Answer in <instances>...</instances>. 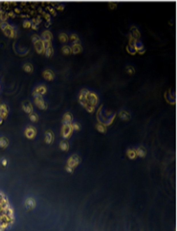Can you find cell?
Instances as JSON below:
<instances>
[{
    "instance_id": "23",
    "label": "cell",
    "mask_w": 177,
    "mask_h": 231,
    "mask_svg": "<svg viewBox=\"0 0 177 231\" xmlns=\"http://www.w3.org/2000/svg\"><path fill=\"white\" fill-rule=\"evenodd\" d=\"M59 41H61V43L66 44V42L69 40V35H68L66 33L61 32V33H59Z\"/></svg>"
},
{
    "instance_id": "32",
    "label": "cell",
    "mask_w": 177,
    "mask_h": 231,
    "mask_svg": "<svg viewBox=\"0 0 177 231\" xmlns=\"http://www.w3.org/2000/svg\"><path fill=\"white\" fill-rule=\"evenodd\" d=\"M128 37H129V40H128V44H127V45H129V46H131V47L134 48V46H135L136 44H137V42H138L139 40L133 37L131 35H128Z\"/></svg>"
},
{
    "instance_id": "28",
    "label": "cell",
    "mask_w": 177,
    "mask_h": 231,
    "mask_svg": "<svg viewBox=\"0 0 177 231\" xmlns=\"http://www.w3.org/2000/svg\"><path fill=\"white\" fill-rule=\"evenodd\" d=\"M69 40L72 41V43H78V42H80V41H81V38L77 34L72 33V34L69 35Z\"/></svg>"
},
{
    "instance_id": "16",
    "label": "cell",
    "mask_w": 177,
    "mask_h": 231,
    "mask_svg": "<svg viewBox=\"0 0 177 231\" xmlns=\"http://www.w3.org/2000/svg\"><path fill=\"white\" fill-rule=\"evenodd\" d=\"M40 37L45 41H52V40L54 38V35L52 34V32H50V30H45V31L42 32Z\"/></svg>"
},
{
    "instance_id": "30",
    "label": "cell",
    "mask_w": 177,
    "mask_h": 231,
    "mask_svg": "<svg viewBox=\"0 0 177 231\" xmlns=\"http://www.w3.org/2000/svg\"><path fill=\"white\" fill-rule=\"evenodd\" d=\"M8 18H9L8 12H5L3 10H0V20H1L2 22H7Z\"/></svg>"
},
{
    "instance_id": "6",
    "label": "cell",
    "mask_w": 177,
    "mask_h": 231,
    "mask_svg": "<svg viewBox=\"0 0 177 231\" xmlns=\"http://www.w3.org/2000/svg\"><path fill=\"white\" fill-rule=\"evenodd\" d=\"M81 161V159L78 155H73L68 158L66 166L72 168V169H76V168L80 165Z\"/></svg>"
},
{
    "instance_id": "34",
    "label": "cell",
    "mask_w": 177,
    "mask_h": 231,
    "mask_svg": "<svg viewBox=\"0 0 177 231\" xmlns=\"http://www.w3.org/2000/svg\"><path fill=\"white\" fill-rule=\"evenodd\" d=\"M22 26H23V28H25V29L31 28V26H32L31 20H30V19H24V21L22 23Z\"/></svg>"
},
{
    "instance_id": "36",
    "label": "cell",
    "mask_w": 177,
    "mask_h": 231,
    "mask_svg": "<svg viewBox=\"0 0 177 231\" xmlns=\"http://www.w3.org/2000/svg\"><path fill=\"white\" fill-rule=\"evenodd\" d=\"M126 49L127 53H128L129 55H131V56H134L135 54H137V53H136V51H135V49L133 47H131V46H129V45H127Z\"/></svg>"
},
{
    "instance_id": "18",
    "label": "cell",
    "mask_w": 177,
    "mask_h": 231,
    "mask_svg": "<svg viewBox=\"0 0 177 231\" xmlns=\"http://www.w3.org/2000/svg\"><path fill=\"white\" fill-rule=\"evenodd\" d=\"M73 123V114L71 112H65L62 116V124H72Z\"/></svg>"
},
{
    "instance_id": "21",
    "label": "cell",
    "mask_w": 177,
    "mask_h": 231,
    "mask_svg": "<svg viewBox=\"0 0 177 231\" xmlns=\"http://www.w3.org/2000/svg\"><path fill=\"white\" fill-rule=\"evenodd\" d=\"M135 152H136V155H137V157H146V151L144 147H138L135 149Z\"/></svg>"
},
{
    "instance_id": "33",
    "label": "cell",
    "mask_w": 177,
    "mask_h": 231,
    "mask_svg": "<svg viewBox=\"0 0 177 231\" xmlns=\"http://www.w3.org/2000/svg\"><path fill=\"white\" fill-rule=\"evenodd\" d=\"M41 17L44 18L47 23H50L51 22V15H50V13H48L47 12H45V11L41 13Z\"/></svg>"
},
{
    "instance_id": "2",
    "label": "cell",
    "mask_w": 177,
    "mask_h": 231,
    "mask_svg": "<svg viewBox=\"0 0 177 231\" xmlns=\"http://www.w3.org/2000/svg\"><path fill=\"white\" fill-rule=\"evenodd\" d=\"M0 29L3 31L4 35L10 38H15L17 35V31L13 26L10 25L8 22H2L0 21Z\"/></svg>"
},
{
    "instance_id": "29",
    "label": "cell",
    "mask_w": 177,
    "mask_h": 231,
    "mask_svg": "<svg viewBox=\"0 0 177 231\" xmlns=\"http://www.w3.org/2000/svg\"><path fill=\"white\" fill-rule=\"evenodd\" d=\"M29 119L31 120V122H33V123H37V122H39V114H37V112L34 111L33 113L29 114Z\"/></svg>"
},
{
    "instance_id": "3",
    "label": "cell",
    "mask_w": 177,
    "mask_h": 231,
    "mask_svg": "<svg viewBox=\"0 0 177 231\" xmlns=\"http://www.w3.org/2000/svg\"><path fill=\"white\" fill-rule=\"evenodd\" d=\"M85 99L87 101V104H88V106H98V104H99V101H100V98H99V95L97 94L96 92L94 91H91V90L87 89L86 92H85Z\"/></svg>"
},
{
    "instance_id": "15",
    "label": "cell",
    "mask_w": 177,
    "mask_h": 231,
    "mask_svg": "<svg viewBox=\"0 0 177 231\" xmlns=\"http://www.w3.org/2000/svg\"><path fill=\"white\" fill-rule=\"evenodd\" d=\"M42 77L46 80V81L51 82L55 79V73H54V71L51 70V69H45L42 72Z\"/></svg>"
},
{
    "instance_id": "27",
    "label": "cell",
    "mask_w": 177,
    "mask_h": 231,
    "mask_svg": "<svg viewBox=\"0 0 177 231\" xmlns=\"http://www.w3.org/2000/svg\"><path fill=\"white\" fill-rule=\"evenodd\" d=\"M126 156L128 157L129 159H135L137 157V155H136V152H135V149H128L126 151Z\"/></svg>"
},
{
    "instance_id": "7",
    "label": "cell",
    "mask_w": 177,
    "mask_h": 231,
    "mask_svg": "<svg viewBox=\"0 0 177 231\" xmlns=\"http://www.w3.org/2000/svg\"><path fill=\"white\" fill-rule=\"evenodd\" d=\"M37 129H35L34 126H27L26 129L24 130V135L27 139H34L35 136H37Z\"/></svg>"
},
{
    "instance_id": "42",
    "label": "cell",
    "mask_w": 177,
    "mask_h": 231,
    "mask_svg": "<svg viewBox=\"0 0 177 231\" xmlns=\"http://www.w3.org/2000/svg\"><path fill=\"white\" fill-rule=\"evenodd\" d=\"M65 171H66L67 173H70V174H72V173L74 172V169H72V168L66 166V167H65Z\"/></svg>"
},
{
    "instance_id": "14",
    "label": "cell",
    "mask_w": 177,
    "mask_h": 231,
    "mask_svg": "<svg viewBox=\"0 0 177 231\" xmlns=\"http://www.w3.org/2000/svg\"><path fill=\"white\" fill-rule=\"evenodd\" d=\"M83 50V45H81V42H78V43H72V45H71V51H72V54L74 55H78L81 53Z\"/></svg>"
},
{
    "instance_id": "22",
    "label": "cell",
    "mask_w": 177,
    "mask_h": 231,
    "mask_svg": "<svg viewBox=\"0 0 177 231\" xmlns=\"http://www.w3.org/2000/svg\"><path fill=\"white\" fill-rule=\"evenodd\" d=\"M96 129H97V131L100 133H106V131H107V127L100 122H98L96 124Z\"/></svg>"
},
{
    "instance_id": "11",
    "label": "cell",
    "mask_w": 177,
    "mask_h": 231,
    "mask_svg": "<svg viewBox=\"0 0 177 231\" xmlns=\"http://www.w3.org/2000/svg\"><path fill=\"white\" fill-rule=\"evenodd\" d=\"M8 115H9V106L6 104L1 103L0 104V117L4 120L8 117Z\"/></svg>"
},
{
    "instance_id": "45",
    "label": "cell",
    "mask_w": 177,
    "mask_h": 231,
    "mask_svg": "<svg viewBox=\"0 0 177 231\" xmlns=\"http://www.w3.org/2000/svg\"><path fill=\"white\" fill-rule=\"evenodd\" d=\"M31 28H32L33 30H35V31H37V30H39V26H37V25H35V24H32V26H31Z\"/></svg>"
},
{
    "instance_id": "10",
    "label": "cell",
    "mask_w": 177,
    "mask_h": 231,
    "mask_svg": "<svg viewBox=\"0 0 177 231\" xmlns=\"http://www.w3.org/2000/svg\"><path fill=\"white\" fill-rule=\"evenodd\" d=\"M22 109L23 111L27 114H31L34 112V106H33L32 103L30 101H23L22 103Z\"/></svg>"
},
{
    "instance_id": "26",
    "label": "cell",
    "mask_w": 177,
    "mask_h": 231,
    "mask_svg": "<svg viewBox=\"0 0 177 231\" xmlns=\"http://www.w3.org/2000/svg\"><path fill=\"white\" fill-rule=\"evenodd\" d=\"M9 146V140H8L7 137H0V148L2 149H6V148Z\"/></svg>"
},
{
    "instance_id": "24",
    "label": "cell",
    "mask_w": 177,
    "mask_h": 231,
    "mask_svg": "<svg viewBox=\"0 0 177 231\" xmlns=\"http://www.w3.org/2000/svg\"><path fill=\"white\" fill-rule=\"evenodd\" d=\"M23 70L25 71L26 73H33L34 72V65L32 64H30V62H26V64H23Z\"/></svg>"
},
{
    "instance_id": "37",
    "label": "cell",
    "mask_w": 177,
    "mask_h": 231,
    "mask_svg": "<svg viewBox=\"0 0 177 231\" xmlns=\"http://www.w3.org/2000/svg\"><path fill=\"white\" fill-rule=\"evenodd\" d=\"M71 125H72V129H73V131H78L81 130V126H80V124H79V123L73 122Z\"/></svg>"
},
{
    "instance_id": "25",
    "label": "cell",
    "mask_w": 177,
    "mask_h": 231,
    "mask_svg": "<svg viewBox=\"0 0 177 231\" xmlns=\"http://www.w3.org/2000/svg\"><path fill=\"white\" fill-rule=\"evenodd\" d=\"M61 52H62V54L65 55V56H69V55L72 54V51H71V46L68 45V44L62 45Z\"/></svg>"
},
{
    "instance_id": "19",
    "label": "cell",
    "mask_w": 177,
    "mask_h": 231,
    "mask_svg": "<svg viewBox=\"0 0 177 231\" xmlns=\"http://www.w3.org/2000/svg\"><path fill=\"white\" fill-rule=\"evenodd\" d=\"M59 149H61L62 152H68L70 149V144L67 140L62 139L61 142H59Z\"/></svg>"
},
{
    "instance_id": "13",
    "label": "cell",
    "mask_w": 177,
    "mask_h": 231,
    "mask_svg": "<svg viewBox=\"0 0 177 231\" xmlns=\"http://www.w3.org/2000/svg\"><path fill=\"white\" fill-rule=\"evenodd\" d=\"M54 139H55V135H54L53 131L48 130L45 131V134H44V141L46 144L50 145L52 143L54 142Z\"/></svg>"
},
{
    "instance_id": "43",
    "label": "cell",
    "mask_w": 177,
    "mask_h": 231,
    "mask_svg": "<svg viewBox=\"0 0 177 231\" xmlns=\"http://www.w3.org/2000/svg\"><path fill=\"white\" fill-rule=\"evenodd\" d=\"M13 13H15V15H16V13H21V8H17V7L15 8V9H13Z\"/></svg>"
},
{
    "instance_id": "41",
    "label": "cell",
    "mask_w": 177,
    "mask_h": 231,
    "mask_svg": "<svg viewBox=\"0 0 177 231\" xmlns=\"http://www.w3.org/2000/svg\"><path fill=\"white\" fill-rule=\"evenodd\" d=\"M8 16H9V17H12V18H15V13H13V11H9V12H8Z\"/></svg>"
},
{
    "instance_id": "17",
    "label": "cell",
    "mask_w": 177,
    "mask_h": 231,
    "mask_svg": "<svg viewBox=\"0 0 177 231\" xmlns=\"http://www.w3.org/2000/svg\"><path fill=\"white\" fill-rule=\"evenodd\" d=\"M129 35H131L133 37L136 38V40H141V33H140L139 29L136 26H132L131 28H130Z\"/></svg>"
},
{
    "instance_id": "4",
    "label": "cell",
    "mask_w": 177,
    "mask_h": 231,
    "mask_svg": "<svg viewBox=\"0 0 177 231\" xmlns=\"http://www.w3.org/2000/svg\"><path fill=\"white\" fill-rule=\"evenodd\" d=\"M73 129H72V125L71 124H62L61 127V136L62 138L67 140L68 138H70L73 134Z\"/></svg>"
},
{
    "instance_id": "31",
    "label": "cell",
    "mask_w": 177,
    "mask_h": 231,
    "mask_svg": "<svg viewBox=\"0 0 177 231\" xmlns=\"http://www.w3.org/2000/svg\"><path fill=\"white\" fill-rule=\"evenodd\" d=\"M44 9H46V11H47V13H50V15H53V16H55L57 15V11L55 8H53V7H51V5L50 3H49L47 6H46Z\"/></svg>"
},
{
    "instance_id": "39",
    "label": "cell",
    "mask_w": 177,
    "mask_h": 231,
    "mask_svg": "<svg viewBox=\"0 0 177 231\" xmlns=\"http://www.w3.org/2000/svg\"><path fill=\"white\" fill-rule=\"evenodd\" d=\"M64 9H65L64 5L63 4H61V3H59L58 6L56 7V11H57V12H58V11H59V12H62V11H63Z\"/></svg>"
},
{
    "instance_id": "12",
    "label": "cell",
    "mask_w": 177,
    "mask_h": 231,
    "mask_svg": "<svg viewBox=\"0 0 177 231\" xmlns=\"http://www.w3.org/2000/svg\"><path fill=\"white\" fill-rule=\"evenodd\" d=\"M35 205H37V202H35V200L34 198H27L25 200V202H24V206H25L26 209H28V210H32V209H34L35 207Z\"/></svg>"
},
{
    "instance_id": "5",
    "label": "cell",
    "mask_w": 177,
    "mask_h": 231,
    "mask_svg": "<svg viewBox=\"0 0 177 231\" xmlns=\"http://www.w3.org/2000/svg\"><path fill=\"white\" fill-rule=\"evenodd\" d=\"M34 102H35V106H37V108L41 109V110H46V109L48 108V104L46 103V101L44 100L43 96H40V95L35 96Z\"/></svg>"
},
{
    "instance_id": "44",
    "label": "cell",
    "mask_w": 177,
    "mask_h": 231,
    "mask_svg": "<svg viewBox=\"0 0 177 231\" xmlns=\"http://www.w3.org/2000/svg\"><path fill=\"white\" fill-rule=\"evenodd\" d=\"M1 164L3 165V166H7V164H8L7 159H6V158H2V159H1Z\"/></svg>"
},
{
    "instance_id": "1",
    "label": "cell",
    "mask_w": 177,
    "mask_h": 231,
    "mask_svg": "<svg viewBox=\"0 0 177 231\" xmlns=\"http://www.w3.org/2000/svg\"><path fill=\"white\" fill-rule=\"evenodd\" d=\"M32 41H33V45H34L35 52L39 55L44 54V52H45L44 40H43L39 35L34 34L32 35Z\"/></svg>"
},
{
    "instance_id": "35",
    "label": "cell",
    "mask_w": 177,
    "mask_h": 231,
    "mask_svg": "<svg viewBox=\"0 0 177 231\" xmlns=\"http://www.w3.org/2000/svg\"><path fill=\"white\" fill-rule=\"evenodd\" d=\"M126 71L127 74H129V75H133V74L135 73V68L133 67L132 65H126Z\"/></svg>"
},
{
    "instance_id": "9",
    "label": "cell",
    "mask_w": 177,
    "mask_h": 231,
    "mask_svg": "<svg viewBox=\"0 0 177 231\" xmlns=\"http://www.w3.org/2000/svg\"><path fill=\"white\" fill-rule=\"evenodd\" d=\"M44 47H45L44 55H46V57L47 58L53 57L54 48H53V44H52V41H45L44 40Z\"/></svg>"
},
{
    "instance_id": "20",
    "label": "cell",
    "mask_w": 177,
    "mask_h": 231,
    "mask_svg": "<svg viewBox=\"0 0 177 231\" xmlns=\"http://www.w3.org/2000/svg\"><path fill=\"white\" fill-rule=\"evenodd\" d=\"M119 116L121 119L124 120V121H128L130 118H131V115H130L129 112L126 110V109H122V110L119 112Z\"/></svg>"
},
{
    "instance_id": "46",
    "label": "cell",
    "mask_w": 177,
    "mask_h": 231,
    "mask_svg": "<svg viewBox=\"0 0 177 231\" xmlns=\"http://www.w3.org/2000/svg\"><path fill=\"white\" fill-rule=\"evenodd\" d=\"M2 123H3V119H2V118L0 117V125H2Z\"/></svg>"
},
{
    "instance_id": "8",
    "label": "cell",
    "mask_w": 177,
    "mask_h": 231,
    "mask_svg": "<svg viewBox=\"0 0 177 231\" xmlns=\"http://www.w3.org/2000/svg\"><path fill=\"white\" fill-rule=\"evenodd\" d=\"M46 92H47V86H46L45 84H39V86H37V87H35L34 91H33V96H34V97L37 95L43 96Z\"/></svg>"
},
{
    "instance_id": "47",
    "label": "cell",
    "mask_w": 177,
    "mask_h": 231,
    "mask_svg": "<svg viewBox=\"0 0 177 231\" xmlns=\"http://www.w3.org/2000/svg\"><path fill=\"white\" fill-rule=\"evenodd\" d=\"M0 87H1V86H0Z\"/></svg>"
},
{
    "instance_id": "38",
    "label": "cell",
    "mask_w": 177,
    "mask_h": 231,
    "mask_svg": "<svg viewBox=\"0 0 177 231\" xmlns=\"http://www.w3.org/2000/svg\"><path fill=\"white\" fill-rule=\"evenodd\" d=\"M85 110L87 112H89V113H94L95 110H96V108H95V106H87L85 108Z\"/></svg>"
},
{
    "instance_id": "40",
    "label": "cell",
    "mask_w": 177,
    "mask_h": 231,
    "mask_svg": "<svg viewBox=\"0 0 177 231\" xmlns=\"http://www.w3.org/2000/svg\"><path fill=\"white\" fill-rule=\"evenodd\" d=\"M117 6H118V4L115 3V2H111V3H108V7H109V9H110V10L116 9Z\"/></svg>"
}]
</instances>
